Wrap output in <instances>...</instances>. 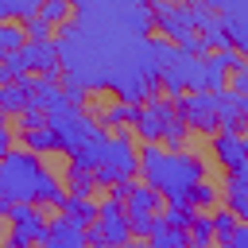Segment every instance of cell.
Here are the masks:
<instances>
[{"label":"cell","mask_w":248,"mask_h":248,"mask_svg":"<svg viewBox=\"0 0 248 248\" xmlns=\"http://www.w3.org/2000/svg\"><path fill=\"white\" fill-rule=\"evenodd\" d=\"M209 217H213V240H217V244H225V236L232 232V225H236L240 217H236L232 209H217V213H209Z\"/></svg>","instance_id":"obj_30"},{"label":"cell","mask_w":248,"mask_h":248,"mask_svg":"<svg viewBox=\"0 0 248 248\" xmlns=\"http://www.w3.org/2000/svg\"><path fill=\"white\" fill-rule=\"evenodd\" d=\"M0 221H4V209H0Z\"/></svg>","instance_id":"obj_35"},{"label":"cell","mask_w":248,"mask_h":248,"mask_svg":"<svg viewBox=\"0 0 248 248\" xmlns=\"http://www.w3.org/2000/svg\"><path fill=\"white\" fill-rule=\"evenodd\" d=\"M229 81V66L221 62L217 50H205L202 54V89H225Z\"/></svg>","instance_id":"obj_18"},{"label":"cell","mask_w":248,"mask_h":248,"mask_svg":"<svg viewBox=\"0 0 248 248\" xmlns=\"http://www.w3.org/2000/svg\"><path fill=\"white\" fill-rule=\"evenodd\" d=\"M85 240L89 244H124V240H132V232H128V213H124V202L120 198H105V202H97V217L85 225Z\"/></svg>","instance_id":"obj_6"},{"label":"cell","mask_w":248,"mask_h":248,"mask_svg":"<svg viewBox=\"0 0 248 248\" xmlns=\"http://www.w3.org/2000/svg\"><path fill=\"white\" fill-rule=\"evenodd\" d=\"M159 217H163L167 225H174V229H186L190 217H194V205H190V202H167V205L159 209Z\"/></svg>","instance_id":"obj_23"},{"label":"cell","mask_w":248,"mask_h":248,"mask_svg":"<svg viewBox=\"0 0 248 248\" xmlns=\"http://www.w3.org/2000/svg\"><path fill=\"white\" fill-rule=\"evenodd\" d=\"M136 112H140V105H132V101H112V105H105L101 112H97V124L101 128H124V124H132L136 120Z\"/></svg>","instance_id":"obj_17"},{"label":"cell","mask_w":248,"mask_h":248,"mask_svg":"<svg viewBox=\"0 0 248 248\" xmlns=\"http://www.w3.org/2000/svg\"><path fill=\"white\" fill-rule=\"evenodd\" d=\"M221 248H248V221H236L232 225V232L225 236V244Z\"/></svg>","instance_id":"obj_31"},{"label":"cell","mask_w":248,"mask_h":248,"mask_svg":"<svg viewBox=\"0 0 248 248\" xmlns=\"http://www.w3.org/2000/svg\"><path fill=\"white\" fill-rule=\"evenodd\" d=\"M132 128H136V136H140L143 143H163V147H170V151L190 147V128L182 124V116H178V108H174V97L151 93L147 101H140V112H136Z\"/></svg>","instance_id":"obj_3"},{"label":"cell","mask_w":248,"mask_h":248,"mask_svg":"<svg viewBox=\"0 0 248 248\" xmlns=\"http://www.w3.org/2000/svg\"><path fill=\"white\" fill-rule=\"evenodd\" d=\"M225 209H232L240 221H248V163L229 167V182H225Z\"/></svg>","instance_id":"obj_15"},{"label":"cell","mask_w":248,"mask_h":248,"mask_svg":"<svg viewBox=\"0 0 248 248\" xmlns=\"http://www.w3.org/2000/svg\"><path fill=\"white\" fill-rule=\"evenodd\" d=\"M12 140H16V136H12V128L4 124V116H0V155H8V151H12Z\"/></svg>","instance_id":"obj_34"},{"label":"cell","mask_w":248,"mask_h":248,"mask_svg":"<svg viewBox=\"0 0 248 248\" xmlns=\"http://www.w3.org/2000/svg\"><path fill=\"white\" fill-rule=\"evenodd\" d=\"M23 43H27L23 23L19 19H0V50H19Z\"/></svg>","instance_id":"obj_24"},{"label":"cell","mask_w":248,"mask_h":248,"mask_svg":"<svg viewBox=\"0 0 248 248\" xmlns=\"http://www.w3.org/2000/svg\"><path fill=\"white\" fill-rule=\"evenodd\" d=\"M209 140H213V155H217V163H221L225 170L248 163V140H244V132H221V128H217Z\"/></svg>","instance_id":"obj_13"},{"label":"cell","mask_w":248,"mask_h":248,"mask_svg":"<svg viewBox=\"0 0 248 248\" xmlns=\"http://www.w3.org/2000/svg\"><path fill=\"white\" fill-rule=\"evenodd\" d=\"M136 174L163 194V202H186L190 186L198 178H205V159L194 155L190 147H163V143H143V151H136Z\"/></svg>","instance_id":"obj_2"},{"label":"cell","mask_w":248,"mask_h":248,"mask_svg":"<svg viewBox=\"0 0 248 248\" xmlns=\"http://www.w3.org/2000/svg\"><path fill=\"white\" fill-rule=\"evenodd\" d=\"M120 202H124V213H128V217L159 213V209H163V194H159V190H151L147 182H136V178H128V194H124Z\"/></svg>","instance_id":"obj_14"},{"label":"cell","mask_w":248,"mask_h":248,"mask_svg":"<svg viewBox=\"0 0 248 248\" xmlns=\"http://www.w3.org/2000/svg\"><path fill=\"white\" fill-rule=\"evenodd\" d=\"M23 62H27V74H54L58 70V46L54 39H27L19 46Z\"/></svg>","instance_id":"obj_12"},{"label":"cell","mask_w":248,"mask_h":248,"mask_svg":"<svg viewBox=\"0 0 248 248\" xmlns=\"http://www.w3.org/2000/svg\"><path fill=\"white\" fill-rule=\"evenodd\" d=\"M23 74H27L23 54H19V50H8V54L0 58V81H19Z\"/></svg>","instance_id":"obj_26"},{"label":"cell","mask_w":248,"mask_h":248,"mask_svg":"<svg viewBox=\"0 0 248 248\" xmlns=\"http://www.w3.org/2000/svg\"><path fill=\"white\" fill-rule=\"evenodd\" d=\"M186 4H205L217 16H244L248 12V0H186Z\"/></svg>","instance_id":"obj_29"},{"label":"cell","mask_w":248,"mask_h":248,"mask_svg":"<svg viewBox=\"0 0 248 248\" xmlns=\"http://www.w3.org/2000/svg\"><path fill=\"white\" fill-rule=\"evenodd\" d=\"M43 124L50 128V136H54V151H62V155H74V147L97 132V120H93L81 105H66V108L43 112Z\"/></svg>","instance_id":"obj_5"},{"label":"cell","mask_w":248,"mask_h":248,"mask_svg":"<svg viewBox=\"0 0 248 248\" xmlns=\"http://www.w3.org/2000/svg\"><path fill=\"white\" fill-rule=\"evenodd\" d=\"M39 4H43V0H12V19H27V16H35Z\"/></svg>","instance_id":"obj_33"},{"label":"cell","mask_w":248,"mask_h":248,"mask_svg":"<svg viewBox=\"0 0 248 248\" xmlns=\"http://www.w3.org/2000/svg\"><path fill=\"white\" fill-rule=\"evenodd\" d=\"M93 178H97V186H112V182L136 178V143H132L128 132L105 128L101 147H97V163H93Z\"/></svg>","instance_id":"obj_4"},{"label":"cell","mask_w":248,"mask_h":248,"mask_svg":"<svg viewBox=\"0 0 248 248\" xmlns=\"http://www.w3.org/2000/svg\"><path fill=\"white\" fill-rule=\"evenodd\" d=\"M66 190L58 182V174H50L39 159V151L27 147H12L8 155H0V209L8 213L12 202H35V205H62Z\"/></svg>","instance_id":"obj_1"},{"label":"cell","mask_w":248,"mask_h":248,"mask_svg":"<svg viewBox=\"0 0 248 248\" xmlns=\"http://www.w3.org/2000/svg\"><path fill=\"white\" fill-rule=\"evenodd\" d=\"M194 209H205V205H213L217 202V186L213 182H205V178H198L194 186H190V198H186Z\"/></svg>","instance_id":"obj_27"},{"label":"cell","mask_w":248,"mask_h":248,"mask_svg":"<svg viewBox=\"0 0 248 248\" xmlns=\"http://www.w3.org/2000/svg\"><path fill=\"white\" fill-rule=\"evenodd\" d=\"M58 209H62L66 217H74L78 225H89V221L97 217V202H93V198H78V194H66Z\"/></svg>","instance_id":"obj_20"},{"label":"cell","mask_w":248,"mask_h":248,"mask_svg":"<svg viewBox=\"0 0 248 248\" xmlns=\"http://www.w3.org/2000/svg\"><path fill=\"white\" fill-rule=\"evenodd\" d=\"M159 89L167 97H182L190 89H202V54H186V50H174L170 62L159 70Z\"/></svg>","instance_id":"obj_8"},{"label":"cell","mask_w":248,"mask_h":248,"mask_svg":"<svg viewBox=\"0 0 248 248\" xmlns=\"http://www.w3.org/2000/svg\"><path fill=\"white\" fill-rule=\"evenodd\" d=\"M4 217L12 221V236H8V240H12L16 248H27V244H39V240H43V229H46L43 205H35V202H12Z\"/></svg>","instance_id":"obj_9"},{"label":"cell","mask_w":248,"mask_h":248,"mask_svg":"<svg viewBox=\"0 0 248 248\" xmlns=\"http://www.w3.org/2000/svg\"><path fill=\"white\" fill-rule=\"evenodd\" d=\"M62 190L66 194H78V198H93V190H97V178H93V170L89 167H81V163H66V170H62Z\"/></svg>","instance_id":"obj_16"},{"label":"cell","mask_w":248,"mask_h":248,"mask_svg":"<svg viewBox=\"0 0 248 248\" xmlns=\"http://www.w3.org/2000/svg\"><path fill=\"white\" fill-rule=\"evenodd\" d=\"M70 12H74L70 0H43V4H39V16H43L46 23H54V27H62V23L70 19Z\"/></svg>","instance_id":"obj_25"},{"label":"cell","mask_w":248,"mask_h":248,"mask_svg":"<svg viewBox=\"0 0 248 248\" xmlns=\"http://www.w3.org/2000/svg\"><path fill=\"white\" fill-rule=\"evenodd\" d=\"M46 248H81L85 244V225H78L74 217H46V229H43V240Z\"/></svg>","instance_id":"obj_10"},{"label":"cell","mask_w":248,"mask_h":248,"mask_svg":"<svg viewBox=\"0 0 248 248\" xmlns=\"http://www.w3.org/2000/svg\"><path fill=\"white\" fill-rule=\"evenodd\" d=\"M174 108L190 132H198V136L217 132V89H190V93L174 97Z\"/></svg>","instance_id":"obj_7"},{"label":"cell","mask_w":248,"mask_h":248,"mask_svg":"<svg viewBox=\"0 0 248 248\" xmlns=\"http://www.w3.org/2000/svg\"><path fill=\"white\" fill-rule=\"evenodd\" d=\"M147 240H151V248H186V244H190V240H186V229H174V225H167V221H163Z\"/></svg>","instance_id":"obj_22"},{"label":"cell","mask_w":248,"mask_h":248,"mask_svg":"<svg viewBox=\"0 0 248 248\" xmlns=\"http://www.w3.org/2000/svg\"><path fill=\"white\" fill-rule=\"evenodd\" d=\"M186 240H190L194 248H209V244H213V217L194 209V217H190V225H186Z\"/></svg>","instance_id":"obj_21"},{"label":"cell","mask_w":248,"mask_h":248,"mask_svg":"<svg viewBox=\"0 0 248 248\" xmlns=\"http://www.w3.org/2000/svg\"><path fill=\"white\" fill-rule=\"evenodd\" d=\"M225 89H232V93H244V97H248V70H244V66L229 70V81H225Z\"/></svg>","instance_id":"obj_32"},{"label":"cell","mask_w":248,"mask_h":248,"mask_svg":"<svg viewBox=\"0 0 248 248\" xmlns=\"http://www.w3.org/2000/svg\"><path fill=\"white\" fill-rule=\"evenodd\" d=\"M16 140H19V147H27V151H39V155H50V151H54V136H50V128H46V124L19 128V132H16Z\"/></svg>","instance_id":"obj_19"},{"label":"cell","mask_w":248,"mask_h":248,"mask_svg":"<svg viewBox=\"0 0 248 248\" xmlns=\"http://www.w3.org/2000/svg\"><path fill=\"white\" fill-rule=\"evenodd\" d=\"M19 23H23V35H27V39H54V31H58V27H54V23H46L39 12H35V16H27V19H19Z\"/></svg>","instance_id":"obj_28"},{"label":"cell","mask_w":248,"mask_h":248,"mask_svg":"<svg viewBox=\"0 0 248 248\" xmlns=\"http://www.w3.org/2000/svg\"><path fill=\"white\" fill-rule=\"evenodd\" d=\"M248 116V97L232 89H217V128L221 132H244Z\"/></svg>","instance_id":"obj_11"}]
</instances>
